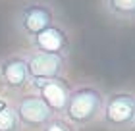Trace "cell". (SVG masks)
Segmentation results:
<instances>
[{
  "instance_id": "6",
  "label": "cell",
  "mask_w": 135,
  "mask_h": 131,
  "mask_svg": "<svg viewBox=\"0 0 135 131\" xmlns=\"http://www.w3.org/2000/svg\"><path fill=\"white\" fill-rule=\"evenodd\" d=\"M37 96L45 102L54 116L64 114L68 96H70V85L64 83L62 77L60 79H45V81H31Z\"/></svg>"
},
{
  "instance_id": "8",
  "label": "cell",
  "mask_w": 135,
  "mask_h": 131,
  "mask_svg": "<svg viewBox=\"0 0 135 131\" xmlns=\"http://www.w3.org/2000/svg\"><path fill=\"white\" fill-rule=\"evenodd\" d=\"M0 75L8 89H23L29 83V71H27V58L20 54L8 56L0 62Z\"/></svg>"
},
{
  "instance_id": "5",
  "label": "cell",
  "mask_w": 135,
  "mask_h": 131,
  "mask_svg": "<svg viewBox=\"0 0 135 131\" xmlns=\"http://www.w3.org/2000/svg\"><path fill=\"white\" fill-rule=\"evenodd\" d=\"M14 110H16L17 120H20V125L27 127V129H42L52 118H56L50 112V108L37 95L35 96H25V98H21V100H17Z\"/></svg>"
},
{
  "instance_id": "11",
  "label": "cell",
  "mask_w": 135,
  "mask_h": 131,
  "mask_svg": "<svg viewBox=\"0 0 135 131\" xmlns=\"http://www.w3.org/2000/svg\"><path fill=\"white\" fill-rule=\"evenodd\" d=\"M41 131H73V125L68 123L66 120H62V118H52Z\"/></svg>"
},
{
  "instance_id": "9",
  "label": "cell",
  "mask_w": 135,
  "mask_h": 131,
  "mask_svg": "<svg viewBox=\"0 0 135 131\" xmlns=\"http://www.w3.org/2000/svg\"><path fill=\"white\" fill-rule=\"evenodd\" d=\"M104 12L120 21L135 20V0H102Z\"/></svg>"
},
{
  "instance_id": "7",
  "label": "cell",
  "mask_w": 135,
  "mask_h": 131,
  "mask_svg": "<svg viewBox=\"0 0 135 131\" xmlns=\"http://www.w3.org/2000/svg\"><path fill=\"white\" fill-rule=\"evenodd\" d=\"M31 45L35 46L37 52L68 54V50H70V35L62 25L54 23L42 33H39L35 39H31Z\"/></svg>"
},
{
  "instance_id": "12",
  "label": "cell",
  "mask_w": 135,
  "mask_h": 131,
  "mask_svg": "<svg viewBox=\"0 0 135 131\" xmlns=\"http://www.w3.org/2000/svg\"><path fill=\"white\" fill-rule=\"evenodd\" d=\"M2 102H4V100H0V106H2Z\"/></svg>"
},
{
  "instance_id": "3",
  "label": "cell",
  "mask_w": 135,
  "mask_h": 131,
  "mask_svg": "<svg viewBox=\"0 0 135 131\" xmlns=\"http://www.w3.org/2000/svg\"><path fill=\"white\" fill-rule=\"evenodd\" d=\"M56 23V14L45 2H29L17 12L16 27L25 39H35L39 33Z\"/></svg>"
},
{
  "instance_id": "4",
  "label": "cell",
  "mask_w": 135,
  "mask_h": 131,
  "mask_svg": "<svg viewBox=\"0 0 135 131\" xmlns=\"http://www.w3.org/2000/svg\"><path fill=\"white\" fill-rule=\"evenodd\" d=\"M68 67L66 54L52 52H33L27 56V71L29 81H45V79H60Z\"/></svg>"
},
{
  "instance_id": "2",
  "label": "cell",
  "mask_w": 135,
  "mask_h": 131,
  "mask_svg": "<svg viewBox=\"0 0 135 131\" xmlns=\"http://www.w3.org/2000/svg\"><path fill=\"white\" fill-rule=\"evenodd\" d=\"M100 120L110 129H131L135 127V95L127 91H116L104 96Z\"/></svg>"
},
{
  "instance_id": "10",
  "label": "cell",
  "mask_w": 135,
  "mask_h": 131,
  "mask_svg": "<svg viewBox=\"0 0 135 131\" xmlns=\"http://www.w3.org/2000/svg\"><path fill=\"white\" fill-rule=\"evenodd\" d=\"M20 120L16 116V110L14 106H10L8 102H2L0 106V131H20Z\"/></svg>"
},
{
  "instance_id": "1",
  "label": "cell",
  "mask_w": 135,
  "mask_h": 131,
  "mask_svg": "<svg viewBox=\"0 0 135 131\" xmlns=\"http://www.w3.org/2000/svg\"><path fill=\"white\" fill-rule=\"evenodd\" d=\"M104 96L106 95L93 85H83V87L70 91L68 104L64 110L66 122L71 123V125H77V127H83V125L97 122L102 114Z\"/></svg>"
}]
</instances>
